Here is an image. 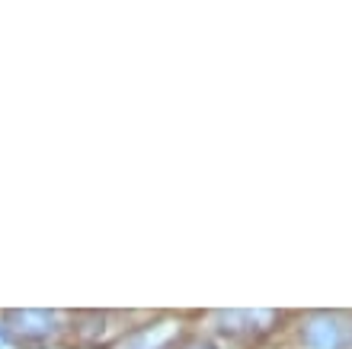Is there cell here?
<instances>
[{
    "label": "cell",
    "mask_w": 352,
    "mask_h": 349,
    "mask_svg": "<svg viewBox=\"0 0 352 349\" xmlns=\"http://www.w3.org/2000/svg\"><path fill=\"white\" fill-rule=\"evenodd\" d=\"M301 349H352V317L340 311H311L298 324Z\"/></svg>",
    "instance_id": "cell-1"
}]
</instances>
